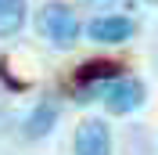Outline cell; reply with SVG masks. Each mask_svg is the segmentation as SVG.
Returning <instances> with one entry per match:
<instances>
[{
    "mask_svg": "<svg viewBox=\"0 0 158 155\" xmlns=\"http://www.w3.org/2000/svg\"><path fill=\"white\" fill-rule=\"evenodd\" d=\"M36 33L54 51H72L83 36V22H79L76 7H69L65 0H47L36 11Z\"/></svg>",
    "mask_w": 158,
    "mask_h": 155,
    "instance_id": "1",
    "label": "cell"
},
{
    "mask_svg": "<svg viewBox=\"0 0 158 155\" xmlns=\"http://www.w3.org/2000/svg\"><path fill=\"white\" fill-rule=\"evenodd\" d=\"M94 94L101 97V105H104V112L108 116H133L137 108H144V101H148V83L140 76H111L108 83H101Z\"/></svg>",
    "mask_w": 158,
    "mask_h": 155,
    "instance_id": "2",
    "label": "cell"
},
{
    "mask_svg": "<svg viewBox=\"0 0 158 155\" xmlns=\"http://www.w3.org/2000/svg\"><path fill=\"white\" fill-rule=\"evenodd\" d=\"M72 155H111V126L101 116H86L76 123Z\"/></svg>",
    "mask_w": 158,
    "mask_h": 155,
    "instance_id": "3",
    "label": "cell"
},
{
    "mask_svg": "<svg viewBox=\"0 0 158 155\" xmlns=\"http://www.w3.org/2000/svg\"><path fill=\"white\" fill-rule=\"evenodd\" d=\"M83 33H86V40H94L101 47H118V43L133 40L137 22L126 18V15H97V18H90L83 25Z\"/></svg>",
    "mask_w": 158,
    "mask_h": 155,
    "instance_id": "4",
    "label": "cell"
},
{
    "mask_svg": "<svg viewBox=\"0 0 158 155\" xmlns=\"http://www.w3.org/2000/svg\"><path fill=\"white\" fill-rule=\"evenodd\" d=\"M58 116H61V105H58V101H40V105L29 112L25 126H22V134L29 137V141H36V137H47L50 130H54V123H58Z\"/></svg>",
    "mask_w": 158,
    "mask_h": 155,
    "instance_id": "5",
    "label": "cell"
},
{
    "mask_svg": "<svg viewBox=\"0 0 158 155\" xmlns=\"http://www.w3.org/2000/svg\"><path fill=\"white\" fill-rule=\"evenodd\" d=\"M29 22V4L25 0H0V40L18 36Z\"/></svg>",
    "mask_w": 158,
    "mask_h": 155,
    "instance_id": "6",
    "label": "cell"
},
{
    "mask_svg": "<svg viewBox=\"0 0 158 155\" xmlns=\"http://www.w3.org/2000/svg\"><path fill=\"white\" fill-rule=\"evenodd\" d=\"M111 76H118V65L115 61H86L83 69H76V76H72V83L76 87H86L90 94L101 87V83H108Z\"/></svg>",
    "mask_w": 158,
    "mask_h": 155,
    "instance_id": "7",
    "label": "cell"
},
{
    "mask_svg": "<svg viewBox=\"0 0 158 155\" xmlns=\"http://www.w3.org/2000/svg\"><path fill=\"white\" fill-rule=\"evenodd\" d=\"M148 4H158V0H148Z\"/></svg>",
    "mask_w": 158,
    "mask_h": 155,
    "instance_id": "8",
    "label": "cell"
}]
</instances>
